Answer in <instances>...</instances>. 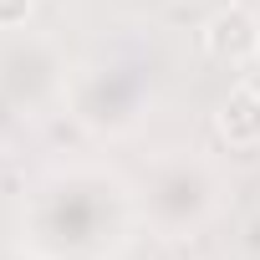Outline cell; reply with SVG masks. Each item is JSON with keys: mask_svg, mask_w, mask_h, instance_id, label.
I'll return each mask as SVG.
<instances>
[{"mask_svg": "<svg viewBox=\"0 0 260 260\" xmlns=\"http://www.w3.org/2000/svg\"><path fill=\"white\" fill-rule=\"evenodd\" d=\"M11 6H16V11H21V16H31V0H11Z\"/></svg>", "mask_w": 260, "mask_h": 260, "instance_id": "cell-7", "label": "cell"}, {"mask_svg": "<svg viewBox=\"0 0 260 260\" xmlns=\"http://www.w3.org/2000/svg\"><path fill=\"white\" fill-rule=\"evenodd\" d=\"M67 97H72V107H77V117L87 127H97V133H127L138 122L148 82L127 61H97L67 87Z\"/></svg>", "mask_w": 260, "mask_h": 260, "instance_id": "cell-3", "label": "cell"}, {"mask_svg": "<svg viewBox=\"0 0 260 260\" xmlns=\"http://www.w3.org/2000/svg\"><path fill=\"white\" fill-rule=\"evenodd\" d=\"M138 199L102 169H56L26 199V250L46 260H107L127 245Z\"/></svg>", "mask_w": 260, "mask_h": 260, "instance_id": "cell-1", "label": "cell"}, {"mask_svg": "<svg viewBox=\"0 0 260 260\" xmlns=\"http://www.w3.org/2000/svg\"><path fill=\"white\" fill-rule=\"evenodd\" d=\"M138 209L143 219L169 235L184 240L194 230H204L219 209V174L199 158V153H164L143 169V189H138Z\"/></svg>", "mask_w": 260, "mask_h": 260, "instance_id": "cell-2", "label": "cell"}, {"mask_svg": "<svg viewBox=\"0 0 260 260\" xmlns=\"http://www.w3.org/2000/svg\"><path fill=\"white\" fill-rule=\"evenodd\" d=\"M0 260H46V255H36V250H16V255H0Z\"/></svg>", "mask_w": 260, "mask_h": 260, "instance_id": "cell-6", "label": "cell"}, {"mask_svg": "<svg viewBox=\"0 0 260 260\" xmlns=\"http://www.w3.org/2000/svg\"><path fill=\"white\" fill-rule=\"evenodd\" d=\"M67 67L56 56V46L46 36L16 31L11 41H0V92H6L26 117H36L41 107H51L56 97H67Z\"/></svg>", "mask_w": 260, "mask_h": 260, "instance_id": "cell-4", "label": "cell"}, {"mask_svg": "<svg viewBox=\"0 0 260 260\" xmlns=\"http://www.w3.org/2000/svg\"><path fill=\"white\" fill-rule=\"evenodd\" d=\"M21 117H26V112H21V107L6 97V92H0V143H11V133L21 127Z\"/></svg>", "mask_w": 260, "mask_h": 260, "instance_id": "cell-5", "label": "cell"}]
</instances>
